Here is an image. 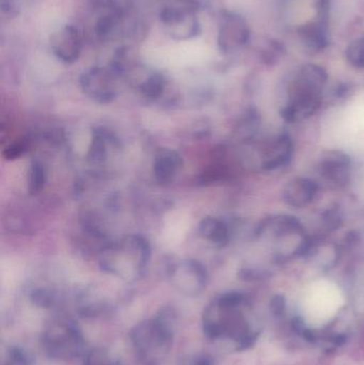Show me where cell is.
Here are the masks:
<instances>
[{
  "instance_id": "1",
  "label": "cell",
  "mask_w": 364,
  "mask_h": 365,
  "mask_svg": "<svg viewBox=\"0 0 364 365\" xmlns=\"http://www.w3.org/2000/svg\"><path fill=\"white\" fill-rule=\"evenodd\" d=\"M201 326L205 338L217 346L241 351L256 340L241 294H224L212 300L203 311Z\"/></svg>"
},
{
  "instance_id": "2",
  "label": "cell",
  "mask_w": 364,
  "mask_h": 365,
  "mask_svg": "<svg viewBox=\"0 0 364 365\" xmlns=\"http://www.w3.org/2000/svg\"><path fill=\"white\" fill-rule=\"evenodd\" d=\"M130 345L135 356L143 365H160L168 357L175 340L171 319L165 313L143 319L130 332Z\"/></svg>"
},
{
  "instance_id": "3",
  "label": "cell",
  "mask_w": 364,
  "mask_h": 365,
  "mask_svg": "<svg viewBox=\"0 0 364 365\" xmlns=\"http://www.w3.org/2000/svg\"><path fill=\"white\" fill-rule=\"evenodd\" d=\"M41 347L47 358L53 361L71 362L87 354L85 336L74 319L56 317L43 328Z\"/></svg>"
},
{
  "instance_id": "4",
  "label": "cell",
  "mask_w": 364,
  "mask_h": 365,
  "mask_svg": "<svg viewBox=\"0 0 364 365\" xmlns=\"http://www.w3.org/2000/svg\"><path fill=\"white\" fill-rule=\"evenodd\" d=\"M165 31L175 41H187L200 32L199 2L197 0H170L160 11Z\"/></svg>"
},
{
  "instance_id": "5",
  "label": "cell",
  "mask_w": 364,
  "mask_h": 365,
  "mask_svg": "<svg viewBox=\"0 0 364 365\" xmlns=\"http://www.w3.org/2000/svg\"><path fill=\"white\" fill-rule=\"evenodd\" d=\"M53 55L64 63H74L80 57L83 49V34L73 25L58 28L49 38Z\"/></svg>"
},
{
  "instance_id": "6",
  "label": "cell",
  "mask_w": 364,
  "mask_h": 365,
  "mask_svg": "<svg viewBox=\"0 0 364 365\" xmlns=\"http://www.w3.org/2000/svg\"><path fill=\"white\" fill-rule=\"evenodd\" d=\"M173 287L190 297L200 295L207 283V270L198 262L189 261L175 267L170 274Z\"/></svg>"
},
{
  "instance_id": "7",
  "label": "cell",
  "mask_w": 364,
  "mask_h": 365,
  "mask_svg": "<svg viewBox=\"0 0 364 365\" xmlns=\"http://www.w3.org/2000/svg\"><path fill=\"white\" fill-rule=\"evenodd\" d=\"M115 76L113 68H93L81 76L80 83L85 94L100 103L110 102L115 96Z\"/></svg>"
},
{
  "instance_id": "8",
  "label": "cell",
  "mask_w": 364,
  "mask_h": 365,
  "mask_svg": "<svg viewBox=\"0 0 364 365\" xmlns=\"http://www.w3.org/2000/svg\"><path fill=\"white\" fill-rule=\"evenodd\" d=\"M181 165V158L177 152L170 150L160 152L154 164V177L156 182L160 185L172 182Z\"/></svg>"
},
{
  "instance_id": "9",
  "label": "cell",
  "mask_w": 364,
  "mask_h": 365,
  "mask_svg": "<svg viewBox=\"0 0 364 365\" xmlns=\"http://www.w3.org/2000/svg\"><path fill=\"white\" fill-rule=\"evenodd\" d=\"M350 160L341 152H328L321 160V169L325 177L333 182H342L348 177Z\"/></svg>"
},
{
  "instance_id": "10",
  "label": "cell",
  "mask_w": 364,
  "mask_h": 365,
  "mask_svg": "<svg viewBox=\"0 0 364 365\" xmlns=\"http://www.w3.org/2000/svg\"><path fill=\"white\" fill-rule=\"evenodd\" d=\"M316 187L308 180L297 179L288 184L286 190V199L294 206H303L313 199Z\"/></svg>"
},
{
  "instance_id": "11",
  "label": "cell",
  "mask_w": 364,
  "mask_h": 365,
  "mask_svg": "<svg viewBox=\"0 0 364 365\" xmlns=\"http://www.w3.org/2000/svg\"><path fill=\"white\" fill-rule=\"evenodd\" d=\"M200 233L205 240L216 246H224L229 240L228 229L217 219H204L200 225Z\"/></svg>"
},
{
  "instance_id": "12",
  "label": "cell",
  "mask_w": 364,
  "mask_h": 365,
  "mask_svg": "<svg viewBox=\"0 0 364 365\" xmlns=\"http://www.w3.org/2000/svg\"><path fill=\"white\" fill-rule=\"evenodd\" d=\"M237 32H241L239 21L231 19H227L222 25L219 34V44L222 48H231L241 40V34H239Z\"/></svg>"
},
{
  "instance_id": "13",
  "label": "cell",
  "mask_w": 364,
  "mask_h": 365,
  "mask_svg": "<svg viewBox=\"0 0 364 365\" xmlns=\"http://www.w3.org/2000/svg\"><path fill=\"white\" fill-rule=\"evenodd\" d=\"M167 81L160 73H151L141 83L140 90L143 96L149 98H158L166 88Z\"/></svg>"
},
{
  "instance_id": "14",
  "label": "cell",
  "mask_w": 364,
  "mask_h": 365,
  "mask_svg": "<svg viewBox=\"0 0 364 365\" xmlns=\"http://www.w3.org/2000/svg\"><path fill=\"white\" fill-rule=\"evenodd\" d=\"M83 365H121V362L106 349H95L83 356Z\"/></svg>"
},
{
  "instance_id": "15",
  "label": "cell",
  "mask_w": 364,
  "mask_h": 365,
  "mask_svg": "<svg viewBox=\"0 0 364 365\" xmlns=\"http://www.w3.org/2000/svg\"><path fill=\"white\" fill-rule=\"evenodd\" d=\"M1 365H33V359L25 349L11 346L4 351Z\"/></svg>"
},
{
  "instance_id": "16",
  "label": "cell",
  "mask_w": 364,
  "mask_h": 365,
  "mask_svg": "<svg viewBox=\"0 0 364 365\" xmlns=\"http://www.w3.org/2000/svg\"><path fill=\"white\" fill-rule=\"evenodd\" d=\"M44 168L40 163H33L30 167L29 175H28V189L30 195H36L40 192L41 189L44 186Z\"/></svg>"
},
{
  "instance_id": "17",
  "label": "cell",
  "mask_w": 364,
  "mask_h": 365,
  "mask_svg": "<svg viewBox=\"0 0 364 365\" xmlns=\"http://www.w3.org/2000/svg\"><path fill=\"white\" fill-rule=\"evenodd\" d=\"M177 365H214L213 360L207 354L192 353L183 356L177 361Z\"/></svg>"
},
{
  "instance_id": "18",
  "label": "cell",
  "mask_w": 364,
  "mask_h": 365,
  "mask_svg": "<svg viewBox=\"0 0 364 365\" xmlns=\"http://www.w3.org/2000/svg\"><path fill=\"white\" fill-rule=\"evenodd\" d=\"M29 1L30 0H0V6L2 12L16 15Z\"/></svg>"
},
{
  "instance_id": "19",
  "label": "cell",
  "mask_w": 364,
  "mask_h": 365,
  "mask_svg": "<svg viewBox=\"0 0 364 365\" xmlns=\"http://www.w3.org/2000/svg\"><path fill=\"white\" fill-rule=\"evenodd\" d=\"M23 153V145L19 143H14L10 145L8 149L4 150V156L6 160H14Z\"/></svg>"
}]
</instances>
